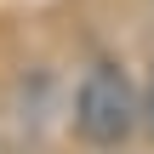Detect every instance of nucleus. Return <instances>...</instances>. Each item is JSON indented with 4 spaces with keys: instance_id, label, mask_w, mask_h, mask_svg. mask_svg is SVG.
Masks as SVG:
<instances>
[{
    "instance_id": "obj_2",
    "label": "nucleus",
    "mask_w": 154,
    "mask_h": 154,
    "mask_svg": "<svg viewBox=\"0 0 154 154\" xmlns=\"http://www.w3.org/2000/svg\"><path fill=\"white\" fill-rule=\"evenodd\" d=\"M137 114H143L137 126H143V131H149V137H154V74H149V86L137 91Z\"/></svg>"
},
{
    "instance_id": "obj_1",
    "label": "nucleus",
    "mask_w": 154,
    "mask_h": 154,
    "mask_svg": "<svg viewBox=\"0 0 154 154\" xmlns=\"http://www.w3.org/2000/svg\"><path fill=\"white\" fill-rule=\"evenodd\" d=\"M137 80L120 63H91L74 86V131L91 149H120L137 137Z\"/></svg>"
}]
</instances>
